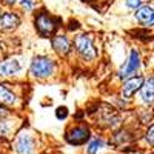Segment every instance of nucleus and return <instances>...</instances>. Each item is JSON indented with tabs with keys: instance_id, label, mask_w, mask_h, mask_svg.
<instances>
[{
	"instance_id": "f8f14e48",
	"label": "nucleus",
	"mask_w": 154,
	"mask_h": 154,
	"mask_svg": "<svg viewBox=\"0 0 154 154\" xmlns=\"http://www.w3.org/2000/svg\"><path fill=\"white\" fill-rule=\"evenodd\" d=\"M19 17L12 12H6L0 17V28L2 29H14L17 25H19Z\"/></svg>"
},
{
	"instance_id": "412c9836",
	"label": "nucleus",
	"mask_w": 154,
	"mask_h": 154,
	"mask_svg": "<svg viewBox=\"0 0 154 154\" xmlns=\"http://www.w3.org/2000/svg\"><path fill=\"white\" fill-rule=\"evenodd\" d=\"M0 17H2V16H0Z\"/></svg>"
},
{
	"instance_id": "6e6552de",
	"label": "nucleus",
	"mask_w": 154,
	"mask_h": 154,
	"mask_svg": "<svg viewBox=\"0 0 154 154\" xmlns=\"http://www.w3.org/2000/svg\"><path fill=\"white\" fill-rule=\"evenodd\" d=\"M20 71V65L16 59H6L0 62V75L8 77V75H14Z\"/></svg>"
},
{
	"instance_id": "f3484780",
	"label": "nucleus",
	"mask_w": 154,
	"mask_h": 154,
	"mask_svg": "<svg viewBox=\"0 0 154 154\" xmlns=\"http://www.w3.org/2000/svg\"><path fill=\"white\" fill-rule=\"evenodd\" d=\"M66 114H68V112H66V108H59V109H57V117H59V119H65Z\"/></svg>"
},
{
	"instance_id": "9b49d317",
	"label": "nucleus",
	"mask_w": 154,
	"mask_h": 154,
	"mask_svg": "<svg viewBox=\"0 0 154 154\" xmlns=\"http://www.w3.org/2000/svg\"><path fill=\"white\" fill-rule=\"evenodd\" d=\"M53 48L56 49V53L60 56H66L71 49V43L65 35H57L53 38Z\"/></svg>"
},
{
	"instance_id": "1a4fd4ad",
	"label": "nucleus",
	"mask_w": 154,
	"mask_h": 154,
	"mask_svg": "<svg viewBox=\"0 0 154 154\" xmlns=\"http://www.w3.org/2000/svg\"><path fill=\"white\" fill-rule=\"evenodd\" d=\"M136 19L142 25L151 26V25H154V9L149 6H140L136 12Z\"/></svg>"
},
{
	"instance_id": "2eb2a0df",
	"label": "nucleus",
	"mask_w": 154,
	"mask_h": 154,
	"mask_svg": "<svg viewBox=\"0 0 154 154\" xmlns=\"http://www.w3.org/2000/svg\"><path fill=\"white\" fill-rule=\"evenodd\" d=\"M126 6H128V8L136 9V8H139V6H140V0H126Z\"/></svg>"
},
{
	"instance_id": "4468645a",
	"label": "nucleus",
	"mask_w": 154,
	"mask_h": 154,
	"mask_svg": "<svg viewBox=\"0 0 154 154\" xmlns=\"http://www.w3.org/2000/svg\"><path fill=\"white\" fill-rule=\"evenodd\" d=\"M102 146H103V142H102V140H99V139H96V140H93V142L88 145V152H89V154H97Z\"/></svg>"
},
{
	"instance_id": "7ed1b4c3",
	"label": "nucleus",
	"mask_w": 154,
	"mask_h": 154,
	"mask_svg": "<svg viewBox=\"0 0 154 154\" xmlns=\"http://www.w3.org/2000/svg\"><path fill=\"white\" fill-rule=\"evenodd\" d=\"M35 28L42 35H49L56 31L57 20L53 19L51 16H48V14H45V12H42V14H38L37 19H35Z\"/></svg>"
},
{
	"instance_id": "9d476101",
	"label": "nucleus",
	"mask_w": 154,
	"mask_h": 154,
	"mask_svg": "<svg viewBox=\"0 0 154 154\" xmlns=\"http://www.w3.org/2000/svg\"><path fill=\"white\" fill-rule=\"evenodd\" d=\"M140 97L145 103H152L154 102V77H149L148 80L143 82L140 88Z\"/></svg>"
},
{
	"instance_id": "aec40b11",
	"label": "nucleus",
	"mask_w": 154,
	"mask_h": 154,
	"mask_svg": "<svg viewBox=\"0 0 154 154\" xmlns=\"http://www.w3.org/2000/svg\"><path fill=\"white\" fill-rule=\"evenodd\" d=\"M3 116H6V109L0 108V117H3Z\"/></svg>"
},
{
	"instance_id": "423d86ee",
	"label": "nucleus",
	"mask_w": 154,
	"mask_h": 154,
	"mask_svg": "<svg viewBox=\"0 0 154 154\" xmlns=\"http://www.w3.org/2000/svg\"><path fill=\"white\" fill-rule=\"evenodd\" d=\"M140 66V57H139V53L137 51H131L130 54V59H128V62L125 63V66L120 69V77H130L133 74L137 72Z\"/></svg>"
},
{
	"instance_id": "39448f33",
	"label": "nucleus",
	"mask_w": 154,
	"mask_h": 154,
	"mask_svg": "<svg viewBox=\"0 0 154 154\" xmlns=\"http://www.w3.org/2000/svg\"><path fill=\"white\" fill-rule=\"evenodd\" d=\"M16 151L19 154H32L34 152V139L26 133L20 134L16 140Z\"/></svg>"
},
{
	"instance_id": "dca6fc26",
	"label": "nucleus",
	"mask_w": 154,
	"mask_h": 154,
	"mask_svg": "<svg viewBox=\"0 0 154 154\" xmlns=\"http://www.w3.org/2000/svg\"><path fill=\"white\" fill-rule=\"evenodd\" d=\"M146 140H148L151 145H154V126H151L149 131L146 133Z\"/></svg>"
},
{
	"instance_id": "f03ea898",
	"label": "nucleus",
	"mask_w": 154,
	"mask_h": 154,
	"mask_svg": "<svg viewBox=\"0 0 154 154\" xmlns=\"http://www.w3.org/2000/svg\"><path fill=\"white\" fill-rule=\"evenodd\" d=\"M75 49L79 51V54L86 59V60H91L96 57V48L93 45V38L89 37V35H79L75 38Z\"/></svg>"
},
{
	"instance_id": "a211bd4d",
	"label": "nucleus",
	"mask_w": 154,
	"mask_h": 154,
	"mask_svg": "<svg viewBox=\"0 0 154 154\" xmlns=\"http://www.w3.org/2000/svg\"><path fill=\"white\" fill-rule=\"evenodd\" d=\"M22 6L25 8V9H31L32 8V2H31V0H22Z\"/></svg>"
},
{
	"instance_id": "f257e3e1",
	"label": "nucleus",
	"mask_w": 154,
	"mask_h": 154,
	"mask_svg": "<svg viewBox=\"0 0 154 154\" xmlns=\"http://www.w3.org/2000/svg\"><path fill=\"white\" fill-rule=\"evenodd\" d=\"M31 72L35 77H48L54 72V63L46 57H35L31 63Z\"/></svg>"
},
{
	"instance_id": "ddd939ff",
	"label": "nucleus",
	"mask_w": 154,
	"mask_h": 154,
	"mask_svg": "<svg viewBox=\"0 0 154 154\" xmlns=\"http://www.w3.org/2000/svg\"><path fill=\"white\" fill-rule=\"evenodd\" d=\"M0 103L2 105H14L16 103V96L9 89H6L3 85H0Z\"/></svg>"
},
{
	"instance_id": "20e7f679",
	"label": "nucleus",
	"mask_w": 154,
	"mask_h": 154,
	"mask_svg": "<svg viewBox=\"0 0 154 154\" xmlns=\"http://www.w3.org/2000/svg\"><path fill=\"white\" fill-rule=\"evenodd\" d=\"M89 139V131L86 126H77L66 134V140L71 145H82Z\"/></svg>"
},
{
	"instance_id": "0eeeda50",
	"label": "nucleus",
	"mask_w": 154,
	"mask_h": 154,
	"mask_svg": "<svg viewBox=\"0 0 154 154\" xmlns=\"http://www.w3.org/2000/svg\"><path fill=\"white\" fill-rule=\"evenodd\" d=\"M143 77H131V79H128L125 83H123V88H122V93H123V97H131L133 94H136V91L139 88H142L143 85Z\"/></svg>"
},
{
	"instance_id": "6ab92c4d",
	"label": "nucleus",
	"mask_w": 154,
	"mask_h": 154,
	"mask_svg": "<svg viewBox=\"0 0 154 154\" xmlns=\"http://www.w3.org/2000/svg\"><path fill=\"white\" fill-rule=\"evenodd\" d=\"M3 3H6V5H14L16 0H3Z\"/></svg>"
}]
</instances>
